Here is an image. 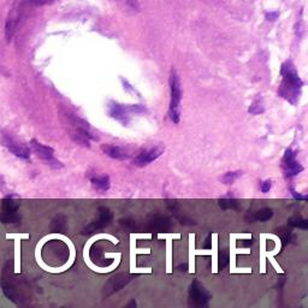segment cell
<instances>
[{
    "label": "cell",
    "mask_w": 308,
    "mask_h": 308,
    "mask_svg": "<svg viewBox=\"0 0 308 308\" xmlns=\"http://www.w3.org/2000/svg\"><path fill=\"white\" fill-rule=\"evenodd\" d=\"M282 167L284 170V175L288 178L297 176L304 170V166L296 160V152L292 151L291 148L286 151L283 160H282Z\"/></svg>",
    "instance_id": "obj_8"
},
{
    "label": "cell",
    "mask_w": 308,
    "mask_h": 308,
    "mask_svg": "<svg viewBox=\"0 0 308 308\" xmlns=\"http://www.w3.org/2000/svg\"><path fill=\"white\" fill-rule=\"evenodd\" d=\"M170 85V94H171V100H170L169 108V117L171 122L175 124L180 123L181 119V103H182V88H181V81L178 77L176 70L172 69L171 75L169 78Z\"/></svg>",
    "instance_id": "obj_2"
},
{
    "label": "cell",
    "mask_w": 308,
    "mask_h": 308,
    "mask_svg": "<svg viewBox=\"0 0 308 308\" xmlns=\"http://www.w3.org/2000/svg\"><path fill=\"white\" fill-rule=\"evenodd\" d=\"M229 264V253L226 251H223L219 254V269H224Z\"/></svg>",
    "instance_id": "obj_20"
},
{
    "label": "cell",
    "mask_w": 308,
    "mask_h": 308,
    "mask_svg": "<svg viewBox=\"0 0 308 308\" xmlns=\"http://www.w3.org/2000/svg\"><path fill=\"white\" fill-rule=\"evenodd\" d=\"M240 244L242 247H249V246H252V244H253V241H252V240H243V242L240 243Z\"/></svg>",
    "instance_id": "obj_23"
},
{
    "label": "cell",
    "mask_w": 308,
    "mask_h": 308,
    "mask_svg": "<svg viewBox=\"0 0 308 308\" xmlns=\"http://www.w3.org/2000/svg\"><path fill=\"white\" fill-rule=\"evenodd\" d=\"M15 198H18V195H6L4 200H2L0 220L4 224H15L21 219L18 215V203L15 202Z\"/></svg>",
    "instance_id": "obj_5"
},
{
    "label": "cell",
    "mask_w": 308,
    "mask_h": 308,
    "mask_svg": "<svg viewBox=\"0 0 308 308\" xmlns=\"http://www.w3.org/2000/svg\"><path fill=\"white\" fill-rule=\"evenodd\" d=\"M289 224L291 226H295V228H300V229H307L308 228V221L301 217L290 218Z\"/></svg>",
    "instance_id": "obj_19"
},
{
    "label": "cell",
    "mask_w": 308,
    "mask_h": 308,
    "mask_svg": "<svg viewBox=\"0 0 308 308\" xmlns=\"http://www.w3.org/2000/svg\"><path fill=\"white\" fill-rule=\"evenodd\" d=\"M72 124L75 130H73L71 136L73 137L76 142L83 145V146H89L91 140H96V137L91 134V128H89L88 123L86 121L78 118V117H75Z\"/></svg>",
    "instance_id": "obj_7"
},
{
    "label": "cell",
    "mask_w": 308,
    "mask_h": 308,
    "mask_svg": "<svg viewBox=\"0 0 308 308\" xmlns=\"http://www.w3.org/2000/svg\"><path fill=\"white\" fill-rule=\"evenodd\" d=\"M112 219V213L109 208L106 207H101L99 210V218L96 220H94L91 225H88L87 228L85 229V233H93V231L98 230V229L104 228V226L108 225Z\"/></svg>",
    "instance_id": "obj_11"
},
{
    "label": "cell",
    "mask_w": 308,
    "mask_h": 308,
    "mask_svg": "<svg viewBox=\"0 0 308 308\" xmlns=\"http://www.w3.org/2000/svg\"><path fill=\"white\" fill-rule=\"evenodd\" d=\"M290 192H291V195L294 197V199L296 200H302V201H307V197L306 195H301V194H297V192H295L292 188H290Z\"/></svg>",
    "instance_id": "obj_22"
},
{
    "label": "cell",
    "mask_w": 308,
    "mask_h": 308,
    "mask_svg": "<svg viewBox=\"0 0 308 308\" xmlns=\"http://www.w3.org/2000/svg\"><path fill=\"white\" fill-rule=\"evenodd\" d=\"M282 83L278 88L279 96L286 99L290 104L295 105L301 95V89L304 86L301 78L296 72V69L291 62H286L282 65Z\"/></svg>",
    "instance_id": "obj_1"
},
{
    "label": "cell",
    "mask_w": 308,
    "mask_h": 308,
    "mask_svg": "<svg viewBox=\"0 0 308 308\" xmlns=\"http://www.w3.org/2000/svg\"><path fill=\"white\" fill-rule=\"evenodd\" d=\"M1 144L2 146L6 147L9 149V152L11 154H14L15 157L19 158V159H29L30 155H32V151H30V147L27 146L25 144H23L22 141H19L16 137L11 136L9 134H5L2 132L1 135Z\"/></svg>",
    "instance_id": "obj_4"
},
{
    "label": "cell",
    "mask_w": 308,
    "mask_h": 308,
    "mask_svg": "<svg viewBox=\"0 0 308 308\" xmlns=\"http://www.w3.org/2000/svg\"><path fill=\"white\" fill-rule=\"evenodd\" d=\"M219 206L224 210H235L238 207V200L236 199H228L224 198L219 200Z\"/></svg>",
    "instance_id": "obj_17"
},
{
    "label": "cell",
    "mask_w": 308,
    "mask_h": 308,
    "mask_svg": "<svg viewBox=\"0 0 308 308\" xmlns=\"http://www.w3.org/2000/svg\"><path fill=\"white\" fill-rule=\"evenodd\" d=\"M30 147L34 151V153L37 155V158H40L41 160H44L47 165H50L53 169H59L62 167V163L59 160L55 159L54 157V149L50 146H46V145L40 144L37 140H32L30 141Z\"/></svg>",
    "instance_id": "obj_6"
},
{
    "label": "cell",
    "mask_w": 308,
    "mask_h": 308,
    "mask_svg": "<svg viewBox=\"0 0 308 308\" xmlns=\"http://www.w3.org/2000/svg\"><path fill=\"white\" fill-rule=\"evenodd\" d=\"M241 176H242V172L241 171L226 172L223 177H220V181L224 183V184H233V183Z\"/></svg>",
    "instance_id": "obj_18"
},
{
    "label": "cell",
    "mask_w": 308,
    "mask_h": 308,
    "mask_svg": "<svg viewBox=\"0 0 308 308\" xmlns=\"http://www.w3.org/2000/svg\"><path fill=\"white\" fill-rule=\"evenodd\" d=\"M211 300V295L199 282H194L189 289V302L192 306L205 307Z\"/></svg>",
    "instance_id": "obj_9"
},
{
    "label": "cell",
    "mask_w": 308,
    "mask_h": 308,
    "mask_svg": "<svg viewBox=\"0 0 308 308\" xmlns=\"http://www.w3.org/2000/svg\"><path fill=\"white\" fill-rule=\"evenodd\" d=\"M4 185H5V181H4V178H2L1 175H0V188H2Z\"/></svg>",
    "instance_id": "obj_24"
},
{
    "label": "cell",
    "mask_w": 308,
    "mask_h": 308,
    "mask_svg": "<svg viewBox=\"0 0 308 308\" xmlns=\"http://www.w3.org/2000/svg\"><path fill=\"white\" fill-rule=\"evenodd\" d=\"M272 216H273V211H272L271 208H263V210L258 211V212L252 217V220L266 221V220L271 219Z\"/></svg>",
    "instance_id": "obj_15"
},
{
    "label": "cell",
    "mask_w": 308,
    "mask_h": 308,
    "mask_svg": "<svg viewBox=\"0 0 308 308\" xmlns=\"http://www.w3.org/2000/svg\"><path fill=\"white\" fill-rule=\"evenodd\" d=\"M91 183L99 192H108L111 187V180L108 175H95L91 177Z\"/></svg>",
    "instance_id": "obj_14"
},
{
    "label": "cell",
    "mask_w": 308,
    "mask_h": 308,
    "mask_svg": "<svg viewBox=\"0 0 308 308\" xmlns=\"http://www.w3.org/2000/svg\"><path fill=\"white\" fill-rule=\"evenodd\" d=\"M108 1L128 14H136L140 11L139 0H108Z\"/></svg>",
    "instance_id": "obj_12"
},
{
    "label": "cell",
    "mask_w": 308,
    "mask_h": 308,
    "mask_svg": "<svg viewBox=\"0 0 308 308\" xmlns=\"http://www.w3.org/2000/svg\"><path fill=\"white\" fill-rule=\"evenodd\" d=\"M271 187H272L271 180H266V181H264V182H261L260 190H261V192H263V193H265V194H266V193L270 192V189H271Z\"/></svg>",
    "instance_id": "obj_21"
},
{
    "label": "cell",
    "mask_w": 308,
    "mask_h": 308,
    "mask_svg": "<svg viewBox=\"0 0 308 308\" xmlns=\"http://www.w3.org/2000/svg\"><path fill=\"white\" fill-rule=\"evenodd\" d=\"M265 111V105H264V101L261 98H258L256 100L253 101L251 106H249L248 112L252 114H260L263 113Z\"/></svg>",
    "instance_id": "obj_16"
},
{
    "label": "cell",
    "mask_w": 308,
    "mask_h": 308,
    "mask_svg": "<svg viewBox=\"0 0 308 308\" xmlns=\"http://www.w3.org/2000/svg\"><path fill=\"white\" fill-rule=\"evenodd\" d=\"M104 153L112 159H118V160H126L129 158V152L126 148L121 146H113V145H106L103 146Z\"/></svg>",
    "instance_id": "obj_13"
},
{
    "label": "cell",
    "mask_w": 308,
    "mask_h": 308,
    "mask_svg": "<svg viewBox=\"0 0 308 308\" xmlns=\"http://www.w3.org/2000/svg\"><path fill=\"white\" fill-rule=\"evenodd\" d=\"M146 111V108L142 105H121L118 103H111L109 106V114L113 119L121 122L123 126H128L131 114L144 113Z\"/></svg>",
    "instance_id": "obj_3"
},
{
    "label": "cell",
    "mask_w": 308,
    "mask_h": 308,
    "mask_svg": "<svg viewBox=\"0 0 308 308\" xmlns=\"http://www.w3.org/2000/svg\"><path fill=\"white\" fill-rule=\"evenodd\" d=\"M163 152H164V149L162 147H153V148L145 149V151L140 152L135 157L134 164L136 166H146V165L151 164L154 160H157L163 154Z\"/></svg>",
    "instance_id": "obj_10"
}]
</instances>
